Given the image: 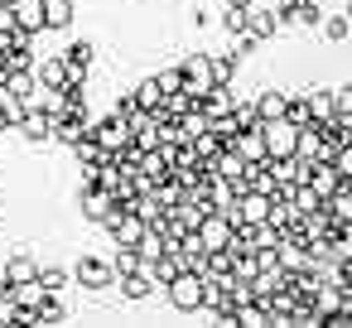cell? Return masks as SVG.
<instances>
[{
    "mask_svg": "<svg viewBox=\"0 0 352 328\" xmlns=\"http://www.w3.org/2000/svg\"><path fill=\"white\" fill-rule=\"evenodd\" d=\"M164 294H169V304H174L179 314H198V309H203V275L179 270V275L164 285Z\"/></svg>",
    "mask_w": 352,
    "mask_h": 328,
    "instance_id": "cell-1",
    "label": "cell"
},
{
    "mask_svg": "<svg viewBox=\"0 0 352 328\" xmlns=\"http://www.w3.org/2000/svg\"><path fill=\"white\" fill-rule=\"evenodd\" d=\"M294 135H299V126H289L285 116L261 121V145H265L270 160H289V155H294Z\"/></svg>",
    "mask_w": 352,
    "mask_h": 328,
    "instance_id": "cell-2",
    "label": "cell"
},
{
    "mask_svg": "<svg viewBox=\"0 0 352 328\" xmlns=\"http://www.w3.org/2000/svg\"><path fill=\"white\" fill-rule=\"evenodd\" d=\"M179 73H184V92H188V102L203 97L208 87H217V83H212V63H208V54H184V58H179Z\"/></svg>",
    "mask_w": 352,
    "mask_h": 328,
    "instance_id": "cell-3",
    "label": "cell"
},
{
    "mask_svg": "<svg viewBox=\"0 0 352 328\" xmlns=\"http://www.w3.org/2000/svg\"><path fill=\"white\" fill-rule=\"evenodd\" d=\"M82 289H111L116 285V275H111V261H102V256H82L73 270H68Z\"/></svg>",
    "mask_w": 352,
    "mask_h": 328,
    "instance_id": "cell-4",
    "label": "cell"
},
{
    "mask_svg": "<svg viewBox=\"0 0 352 328\" xmlns=\"http://www.w3.org/2000/svg\"><path fill=\"white\" fill-rule=\"evenodd\" d=\"M285 25H280V15H275V6H246V34L256 39V44H265V39H275Z\"/></svg>",
    "mask_w": 352,
    "mask_h": 328,
    "instance_id": "cell-5",
    "label": "cell"
},
{
    "mask_svg": "<svg viewBox=\"0 0 352 328\" xmlns=\"http://www.w3.org/2000/svg\"><path fill=\"white\" fill-rule=\"evenodd\" d=\"M15 131H20L30 145H49V140H54V116H49V111L25 107V111H20V121H15Z\"/></svg>",
    "mask_w": 352,
    "mask_h": 328,
    "instance_id": "cell-6",
    "label": "cell"
},
{
    "mask_svg": "<svg viewBox=\"0 0 352 328\" xmlns=\"http://www.w3.org/2000/svg\"><path fill=\"white\" fill-rule=\"evenodd\" d=\"M78 208H82V222H97V227H102V217L116 208V198H111L107 188H97V184H82V188H78Z\"/></svg>",
    "mask_w": 352,
    "mask_h": 328,
    "instance_id": "cell-7",
    "label": "cell"
},
{
    "mask_svg": "<svg viewBox=\"0 0 352 328\" xmlns=\"http://www.w3.org/2000/svg\"><path fill=\"white\" fill-rule=\"evenodd\" d=\"M116 285H121V299H135V304H140V299H150V294L160 289V285H155V275H150V261H140L131 275H116Z\"/></svg>",
    "mask_w": 352,
    "mask_h": 328,
    "instance_id": "cell-8",
    "label": "cell"
},
{
    "mask_svg": "<svg viewBox=\"0 0 352 328\" xmlns=\"http://www.w3.org/2000/svg\"><path fill=\"white\" fill-rule=\"evenodd\" d=\"M58 58L68 63V78H87V68H92L97 49H92V39H73V44H63V54H58Z\"/></svg>",
    "mask_w": 352,
    "mask_h": 328,
    "instance_id": "cell-9",
    "label": "cell"
},
{
    "mask_svg": "<svg viewBox=\"0 0 352 328\" xmlns=\"http://www.w3.org/2000/svg\"><path fill=\"white\" fill-rule=\"evenodd\" d=\"M87 126H92V116H78V111H58V116H54V140H58V145H78V140L87 135Z\"/></svg>",
    "mask_w": 352,
    "mask_h": 328,
    "instance_id": "cell-10",
    "label": "cell"
},
{
    "mask_svg": "<svg viewBox=\"0 0 352 328\" xmlns=\"http://www.w3.org/2000/svg\"><path fill=\"white\" fill-rule=\"evenodd\" d=\"M10 15L25 34H44V0H10Z\"/></svg>",
    "mask_w": 352,
    "mask_h": 328,
    "instance_id": "cell-11",
    "label": "cell"
},
{
    "mask_svg": "<svg viewBox=\"0 0 352 328\" xmlns=\"http://www.w3.org/2000/svg\"><path fill=\"white\" fill-rule=\"evenodd\" d=\"M34 83H39V87H63V83H68V63H63L58 54H49L44 63L34 58Z\"/></svg>",
    "mask_w": 352,
    "mask_h": 328,
    "instance_id": "cell-12",
    "label": "cell"
},
{
    "mask_svg": "<svg viewBox=\"0 0 352 328\" xmlns=\"http://www.w3.org/2000/svg\"><path fill=\"white\" fill-rule=\"evenodd\" d=\"M232 150L246 160V164H261L265 160V145H261V126H251V131H236L232 135Z\"/></svg>",
    "mask_w": 352,
    "mask_h": 328,
    "instance_id": "cell-13",
    "label": "cell"
},
{
    "mask_svg": "<svg viewBox=\"0 0 352 328\" xmlns=\"http://www.w3.org/2000/svg\"><path fill=\"white\" fill-rule=\"evenodd\" d=\"M73 20H78L73 0H44V30H68Z\"/></svg>",
    "mask_w": 352,
    "mask_h": 328,
    "instance_id": "cell-14",
    "label": "cell"
},
{
    "mask_svg": "<svg viewBox=\"0 0 352 328\" xmlns=\"http://www.w3.org/2000/svg\"><path fill=\"white\" fill-rule=\"evenodd\" d=\"M34 270H39V261L30 251H15V256H6V270L0 275H6L10 285H20V280H34Z\"/></svg>",
    "mask_w": 352,
    "mask_h": 328,
    "instance_id": "cell-15",
    "label": "cell"
},
{
    "mask_svg": "<svg viewBox=\"0 0 352 328\" xmlns=\"http://www.w3.org/2000/svg\"><path fill=\"white\" fill-rule=\"evenodd\" d=\"M208 63H212V83L217 87H232L236 83V68H241V58L227 49V54H208Z\"/></svg>",
    "mask_w": 352,
    "mask_h": 328,
    "instance_id": "cell-16",
    "label": "cell"
},
{
    "mask_svg": "<svg viewBox=\"0 0 352 328\" xmlns=\"http://www.w3.org/2000/svg\"><path fill=\"white\" fill-rule=\"evenodd\" d=\"M285 97L289 92H280V87H265V92H256L251 102H256V116L261 121H275V116H285Z\"/></svg>",
    "mask_w": 352,
    "mask_h": 328,
    "instance_id": "cell-17",
    "label": "cell"
},
{
    "mask_svg": "<svg viewBox=\"0 0 352 328\" xmlns=\"http://www.w3.org/2000/svg\"><path fill=\"white\" fill-rule=\"evenodd\" d=\"M34 280H39V289H44V294H63V289L73 285V275H68L63 265H39V270H34Z\"/></svg>",
    "mask_w": 352,
    "mask_h": 328,
    "instance_id": "cell-18",
    "label": "cell"
},
{
    "mask_svg": "<svg viewBox=\"0 0 352 328\" xmlns=\"http://www.w3.org/2000/svg\"><path fill=\"white\" fill-rule=\"evenodd\" d=\"M34 318H39V328H58V323L68 318V309L58 304V294H44V299L34 304Z\"/></svg>",
    "mask_w": 352,
    "mask_h": 328,
    "instance_id": "cell-19",
    "label": "cell"
},
{
    "mask_svg": "<svg viewBox=\"0 0 352 328\" xmlns=\"http://www.w3.org/2000/svg\"><path fill=\"white\" fill-rule=\"evenodd\" d=\"M318 34H323L328 44H347V34H352V20H347V15H323V20H318Z\"/></svg>",
    "mask_w": 352,
    "mask_h": 328,
    "instance_id": "cell-20",
    "label": "cell"
},
{
    "mask_svg": "<svg viewBox=\"0 0 352 328\" xmlns=\"http://www.w3.org/2000/svg\"><path fill=\"white\" fill-rule=\"evenodd\" d=\"M68 150L78 155V169H92V164H102V160H107V150H102L92 135H82V140H78V145H68Z\"/></svg>",
    "mask_w": 352,
    "mask_h": 328,
    "instance_id": "cell-21",
    "label": "cell"
},
{
    "mask_svg": "<svg viewBox=\"0 0 352 328\" xmlns=\"http://www.w3.org/2000/svg\"><path fill=\"white\" fill-rule=\"evenodd\" d=\"M131 92H135V107L155 116V107H160V97H164V92H160V83H155V78H145V83H140V87H131Z\"/></svg>",
    "mask_w": 352,
    "mask_h": 328,
    "instance_id": "cell-22",
    "label": "cell"
},
{
    "mask_svg": "<svg viewBox=\"0 0 352 328\" xmlns=\"http://www.w3.org/2000/svg\"><path fill=\"white\" fill-rule=\"evenodd\" d=\"M285 121H289V126H309V121H314L304 92H289V97H285Z\"/></svg>",
    "mask_w": 352,
    "mask_h": 328,
    "instance_id": "cell-23",
    "label": "cell"
},
{
    "mask_svg": "<svg viewBox=\"0 0 352 328\" xmlns=\"http://www.w3.org/2000/svg\"><path fill=\"white\" fill-rule=\"evenodd\" d=\"M208 131H212V135H222V145H232V135H236L241 126L232 121V111H217V116H208Z\"/></svg>",
    "mask_w": 352,
    "mask_h": 328,
    "instance_id": "cell-24",
    "label": "cell"
},
{
    "mask_svg": "<svg viewBox=\"0 0 352 328\" xmlns=\"http://www.w3.org/2000/svg\"><path fill=\"white\" fill-rule=\"evenodd\" d=\"M328 107H333V116H352V83L333 87V92H328Z\"/></svg>",
    "mask_w": 352,
    "mask_h": 328,
    "instance_id": "cell-25",
    "label": "cell"
},
{
    "mask_svg": "<svg viewBox=\"0 0 352 328\" xmlns=\"http://www.w3.org/2000/svg\"><path fill=\"white\" fill-rule=\"evenodd\" d=\"M304 102H309V116H314V121L333 116V107H328V92H323V87H309V92H304Z\"/></svg>",
    "mask_w": 352,
    "mask_h": 328,
    "instance_id": "cell-26",
    "label": "cell"
},
{
    "mask_svg": "<svg viewBox=\"0 0 352 328\" xmlns=\"http://www.w3.org/2000/svg\"><path fill=\"white\" fill-rule=\"evenodd\" d=\"M232 121H236L241 131L261 126V116H256V102H251V97H246V102H232Z\"/></svg>",
    "mask_w": 352,
    "mask_h": 328,
    "instance_id": "cell-27",
    "label": "cell"
},
{
    "mask_svg": "<svg viewBox=\"0 0 352 328\" xmlns=\"http://www.w3.org/2000/svg\"><path fill=\"white\" fill-rule=\"evenodd\" d=\"M135 265H140L135 246H116V256H111V275H131Z\"/></svg>",
    "mask_w": 352,
    "mask_h": 328,
    "instance_id": "cell-28",
    "label": "cell"
},
{
    "mask_svg": "<svg viewBox=\"0 0 352 328\" xmlns=\"http://www.w3.org/2000/svg\"><path fill=\"white\" fill-rule=\"evenodd\" d=\"M155 83H160V92H184V73H179V63H174V68H160Z\"/></svg>",
    "mask_w": 352,
    "mask_h": 328,
    "instance_id": "cell-29",
    "label": "cell"
},
{
    "mask_svg": "<svg viewBox=\"0 0 352 328\" xmlns=\"http://www.w3.org/2000/svg\"><path fill=\"white\" fill-rule=\"evenodd\" d=\"M222 30H227V34H241V30H246V6H227Z\"/></svg>",
    "mask_w": 352,
    "mask_h": 328,
    "instance_id": "cell-30",
    "label": "cell"
},
{
    "mask_svg": "<svg viewBox=\"0 0 352 328\" xmlns=\"http://www.w3.org/2000/svg\"><path fill=\"white\" fill-rule=\"evenodd\" d=\"M111 111H116V116H135V111H140V107H135V92H116Z\"/></svg>",
    "mask_w": 352,
    "mask_h": 328,
    "instance_id": "cell-31",
    "label": "cell"
},
{
    "mask_svg": "<svg viewBox=\"0 0 352 328\" xmlns=\"http://www.w3.org/2000/svg\"><path fill=\"white\" fill-rule=\"evenodd\" d=\"M227 6H251V0H227Z\"/></svg>",
    "mask_w": 352,
    "mask_h": 328,
    "instance_id": "cell-32",
    "label": "cell"
},
{
    "mask_svg": "<svg viewBox=\"0 0 352 328\" xmlns=\"http://www.w3.org/2000/svg\"><path fill=\"white\" fill-rule=\"evenodd\" d=\"M0 323H6V309H0Z\"/></svg>",
    "mask_w": 352,
    "mask_h": 328,
    "instance_id": "cell-33",
    "label": "cell"
},
{
    "mask_svg": "<svg viewBox=\"0 0 352 328\" xmlns=\"http://www.w3.org/2000/svg\"><path fill=\"white\" fill-rule=\"evenodd\" d=\"M6 6H10V0H6Z\"/></svg>",
    "mask_w": 352,
    "mask_h": 328,
    "instance_id": "cell-34",
    "label": "cell"
}]
</instances>
